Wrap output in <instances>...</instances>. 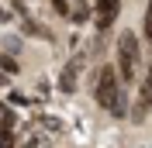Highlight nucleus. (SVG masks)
I'll list each match as a JSON object with an SVG mask.
<instances>
[{
	"label": "nucleus",
	"mask_w": 152,
	"mask_h": 148,
	"mask_svg": "<svg viewBox=\"0 0 152 148\" xmlns=\"http://www.w3.org/2000/svg\"><path fill=\"white\" fill-rule=\"evenodd\" d=\"M94 100L100 103L111 117H124V96H121V76H118V69L104 65V69L97 73V79H94Z\"/></svg>",
	"instance_id": "nucleus-1"
},
{
	"label": "nucleus",
	"mask_w": 152,
	"mask_h": 148,
	"mask_svg": "<svg viewBox=\"0 0 152 148\" xmlns=\"http://www.w3.org/2000/svg\"><path fill=\"white\" fill-rule=\"evenodd\" d=\"M7 114H10V107H7V103H0V117H7Z\"/></svg>",
	"instance_id": "nucleus-11"
},
{
	"label": "nucleus",
	"mask_w": 152,
	"mask_h": 148,
	"mask_svg": "<svg viewBox=\"0 0 152 148\" xmlns=\"http://www.w3.org/2000/svg\"><path fill=\"white\" fill-rule=\"evenodd\" d=\"M24 148H38V138H31V141H28V145H24Z\"/></svg>",
	"instance_id": "nucleus-12"
},
{
	"label": "nucleus",
	"mask_w": 152,
	"mask_h": 148,
	"mask_svg": "<svg viewBox=\"0 0 152 148\" xmlns=\"http://www.w3.org/2000/svg\"><path fill=\"white\" fill-rule=\"evenodd\" d=\"M7 100H10V107H21V103H31V100H28V96H21V93H10Z\"/></svg>",
	"instance_id": "nucleus-9"
},
{
	"label": "nucleus",
	"mask_w": 152,
	"mask_h": 148,
	"mask_svg": "<svg viewBox=\"0 0 152 148\" xmlns=\"http://www.w3.org/2000/svg\"><path fill=\"white\" fill-rule=\"evenodd\" d=\"M0 83H7V73H4V69H0Z\"/></svg>",
	"instance_id": "nucleus-13"
},
{
	"label": "nucleus",
	"mask_w": 152,
	"mask_h": 148,
	"mask_svg": "<svg viewBox=\"0 0 152 148\" xmlns=\"http://www.w3.org/2000/svg\"><path fill=\"white\" fill-rule=\"evenodd\" d=\"M118 10H121V0H94V21L97 31H107L118 21Z\"/></svg>",
	"instance_id": "nucleus-3"
},
{
	"label": "nucleus",
	"mask_w": 152,
	"mask_h": 148,
	"mask_svg": "<svg viewBox=\"0 0 152 148\" xmlns=\"http://www.w3.org/2000/svg\"><path fill=\"white\" fill-rule=\"evenodd\" d=\"M52 7H56V14H66V17H69V4H66V0H56Z\"/></svg>",
	"instance_id": "nucleus-10"
},
{
	"label": "nucleus",
	"mask_w": 152,
	"mask_h": 148,
	"mask_svg": "<svg viewBox=\"0 0 152 148\" xmlns=\"http://www.w3.org/2000/svg\"><path fill=\"white\" fill-rule=\"evenodd\" d=\"M69 17H73L76 24H83V21H90V17H94V7H90V4H76V7L69 10Z\"/></svg>",
	"instance_id": "nucleus-7"
},
{
	"label": "nucleus",
	"mask_w": 152,
	"mask_h": 148,
	"mask_svg": "<svg viewBox=\"0 0 152 148\" xmlns=\"http://www.w3.org/2000/svg\"><path fill=\"white\" fill-rule=\"evenodd\" d=\"M0 69H4V73H14V76H18V62H14V55H4V59H0Z\"/></svg>",
	"instance_id": "nucleus-8"
},
{
	"label": "nucleus",
	"mask_w": 152,
	"mask_h": 148,
	"mask_svg": "<svg viewBox=\"0 0 152 148\" xmlns=\"http://www.w3.org/2000/svg\"><path fill=\"white\" fill-rule=\"evenodd\" d=\"M145 110H152V73L142 79V93H138V107H135V117H145Z\"/></svg>",
	"instance_id": "nucleus-5"
},
{
	"label": "nucleus",
	"mask_w": 152,
	"mask_h": 148,
	"mask_svg": "<svg viewBox=\"0 0 152 148\" xmlns=\"http://www.w3.org/2000/svg\"><path fill=\"white\" fill-rule=\"evenodd\" d=\"M14 128H18V120L10 110L7 117H0V148H14Z\"/></svg>",
	"instance_id": "nucleus-6"
},
{
	"label": "nucleus",
	"mask_w": 152,
	"mask_h": 148,
	"mask_svg": "<svg viewBox=\"0 0 152 148\" xmlns=\"http://www.w3.org/2000/svg\"><path fill=\"white\" fill-rule=\"evenodd\" d=\"M80 69H83V55H76L73 62H66V69H62V76H59V90H62V93H73L76 90Z\"/></svg>",
	"instance_id": "nucleus-4"
},
{
	"label": "nucleus",
	"mask_w": 152,
	"mask_h": 148,
	"mask_svg": "<svg viewBox=\"0 0 152 148\" xmlns=\"http://www.w3.org/2000/svg\"><path fill=\"white\" fill-rule=\"evenodd\" d=\"M138 69H142V45H138V35L135 31H124L118 38V76L121 83H135L138 79Z\"/></svg>",
	"instance_id": "nucleus-2"
}]
</instances>
